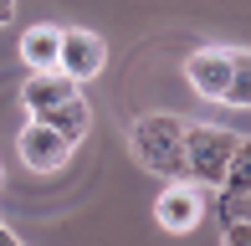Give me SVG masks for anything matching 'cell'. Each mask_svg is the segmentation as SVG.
Returning a JSON list of instances; mask_svg holds the SVG:
<instances>
[{
  "instance_id": "1",
  "label": "cell",
  "mask_w": 251,
  "mask_h": 246,
  "mask_svg": "<svg viewBox=\"0 0 251 246\" xmlns=\"http://www.w3.org/2000/svg\"><path fill=\"white\" fill-rule=\"evenodd\" d=\"M21 103H26V113L36 123L56 128L67 144H77L87 133V123H93V108H87L82 87L62 72H31V82L21 87Z\"/></svg>"
},
{
  "instance_id": "11",
  "label": "cell",
  "mask_w": 251,
  "mask_h": 246,
  "mask_svg": "<svg viewBox=\"0 0 251 246\" xmlns=\"http://www.w3.org/2000/svg\"><path fill=\"white\" fill-rule=\"evenodd\" d=\"M221 246H251V221H226Z\"/></svg>"
},
{
  "instance_id": "6",
  "label": "cell",
  "mask_w": 251,
  "mask_h": 246,
  "mask_svg": "<svg viewBox=\"0 0 251 246\" xmlns=\"http://www.w3.org/2000/svg\"><path fill=\"white\" fill-rule=\"evenodd\" d=\"M16 149H21V164H26V170H36V174H51V170H62V164L72 159V144H67L56 128L36 123V118H31L26 128H21Z\"/></svg>"
},
{
  "instance_id": "10",
  "label": "cell",
  "mask_w": 251,
  "mask_h": 246,
  "mask_svg": "<svg viewBox=\"0 0 251 246\" xmlns=\"http://www.w3.org/2000/svg\"><path fill=\"white\" fill-rule=\"evenodd\" d=\"M221 190L226 195H251V139L236 144V159H231V170H226Z\"/></svg>"
},
{
  "instance_id": "9",
  "label": "cell",
  "mask_w": 251,
  "mask_h": 246,
  "mask_svg": "<svg viewBox=\"0 0 251 246\" xmlns=\"http://www.w3.org/2000/svg\"><path fill=\"white\" fill-rule=\"evenodd\" d=\"M231 108H251V51H231V87H226Z\"/></svg>"
},
{
  "instance_id": "8",
  "label": "cell",
  "mask_w": 251,
  "mask_h": 246,
  "mask_svg": "<svg viewBox=\"0 0 251 246\" xmlns=\"http://www.w3.org/2000/svg\"><path fill=\"white\" fill-rule=\"evenodd\" d=\"M56 51H62V26H31L21 36V62L31 72H56Z\"/></svg>"
},
{
  "instance_id": "7",
  "label": "cell",
  "mask_w": 251,
  "mask_h": 246,
  "mask_svg": "<svg viewBox=\"0 0 251 246\" xmlns=\"http://www.w3.org/2000/svg\"><path fill=\"white\" fill-rule=\"evenodd\" d=\"M185 82L210 103H226L231 87V47H200L195 57H185Z\"/></svg>"
},
{
  "instance_id": "5",
  "label": "cell",
  "mask_w": 251,
  "mask_h": 246,
  "mask_svg": "<svg viewBox=\"0 0 251 246\" xmlns=\"http://www.w3.org/2000/svg\"><path fill=\"white\" fill-rule=\"evenodd\" d=\"M102 62H108V47H102L98 31H62V51H56V72L72 77V82H87V77L102 72Z\"/></svg>"
},
{
  "instance_id": "12",
  "label": "cell",
  "mask_w": 251,
  "mask_h": 246,
  "mask_svg": "<svg viewBox=\"0 0 251 246\" xmlns=\"http://www.w3.org/2000/svg\"><path fill=\"white\" fill-rule=\"evenodd\" d=\"M16 21V0H0V26H10Z\"/></svg>"
},
{
  "instance_id": "13",
  "label": "cell",
  "mask_w": 251,
  "mask_h": 246,
  "mask_svg": "<svg viewBox=\"0 0 251 246\" xmlns=\"http://www.w3.org/2000/svg\"><path fill=\"white\" fill-rule=\"evenodd\" d=\"M0 246H21V236H16L10 226H5V221H0Z\"/></svg>"
},
{
  "instance_id": "3",
  "label": "cell",
  "mask_w": 251,
  "mask_h": 246,
  "mask_svg": "<svg viewBox=\"0 0 251 246\" xmlns=\"http://www.w3.org/2000/svg\"><path fill=\"white\" fill-rule=\"evenodd\" d=\"M236 133L231 128H215V123H185V180L190 185H221L226 170L236 159Z\"/></svg>"
},
{
  "instance_id": "4",
  "label": "cell",
  "mask_w": 251,
  "mask_h": 246,
  "mask_svg": "<svg viewBox=\"0 0 251 246\" xmlns=\"http://www.w3.org/2000/svg\"><path fill=\"white\" fill-rule=\"evenodd\" d=\"M154 221L169 231V236H185L205 221V190L190 185V180H169L164 195L154 200Z\"/></svg>"
},
{
  "instance_id": "2",
  "label": "cell",
  "mask_w": 251,
  "mask_h": 246,
  "mask_svg": "<svg viewBox=\"0 0 251 246\" xmlns=\"http://www.w3.org/2000/svg\"><path fill=\"white\" fill-rule=\"evenodd\" d=\"M128 149L149 174L185 180V118L175 113H144L128 128Z\"/></svg>"
}]
</instances>
